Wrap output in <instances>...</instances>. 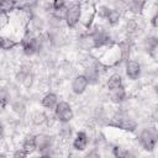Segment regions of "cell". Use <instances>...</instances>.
<instances>
[{
  "instance_id": "obj_32",
  "label": "cell",
  "mask_w": 158,
  "mask_h": 158,
  "mask_svg": "<svg viewBox=\"0 0 158 158\" xmlns=\"http://www.w3.org/2000/svg\"><path fill=\"white\" fill-rule=\"evenodd\" d=\"M157 128H158V125H157Z\"/></svg>"
},
{
  "instance_id": "obj_24",
  "label": "cell",
  "mask_w": 158,
  "mask_h": 158,
  "mask_svg": "<svg viewBox=\"0 0 158 158\" xmlns=\"http://www.w3.org/2000/svg\"><path fill=\"white\" fill-rule=\"evenodd\" d=\"M36 80H37L36 73H35V72H30V73H27V74H26V77H25V78H23V80L21 81L20 86H22V88H23V89H26V90H31V89L33 88V85H35Z\"/></svg>"
},
{
  "instance_id": "obj_26",
  "label": "cell",
  "mask_w": 158,
  "mask_h": 158,
  "mask_svg": "<svg viewBox=\"0 0 158 158\" xmlns=\"http://www.w3.org/2000/svg\"><path fill=\"white\" fill-rule=\"evenodd\" d=\"M11 22V14L7 12H0V28L5 30Z\"/></svg>"
},
{
  "instance_id": "obj_12",
  "label": "cell",
  "mask_w": 158,
  "mask_h": 158,
  "mask_svg": "<svg viewBox=\"0 0 158 158\" xmlns=\"http://www.w3.org/2000/svg\"><path fill=\"white\" fill-rule=\"evenodd\" d=\"M128 100V93L126 86H120L114 90H109V102L116 106H121Z\"/></svg>"
},
{
  "instance_id": "obj_3",
  "label": "cell",
  "mask_w": 158,
  "mask_h": 158,
  "mask_svg": "<svg viewBox=\"0 0 158 158\" xmlns=\"http://www.w3.org/2000/svg\"><path fill=\"white\" fill-rule=\"evenodd\" d=\"M75 44L80 52H85V53H94L95 51L100 49L99 38L89 30H84L79 32V35H77Z\"/></svg>"
},
{
  "instance_id": "obj_10",
  "label": "cell",
  "mask_w": 158,
  "mask_h": 158,
  "mask_svg": "<svg viewBox=\"0 0 158 158\" xmlns=\"http://www.w3.org/2000/svg\"><path fill=\"white\" fill-rule=\"evenodd\" d=\"M47 111V110H46ZM44 110H35L30 114V121L32 123V126L35 127H49L51 126V121L54 120V115L49 116Z\"/></svg>"
},
{
  "instance_id": "obj_5",
  "label": "cell",
  "mask_w": 158,
  "mask_h": 158,
  "mask_svg": "<svg viewBox=\"0 0 158 158\" xmlns=\"http://www.w3.org/2000/svg\"><path fill=\"white\" fill-rule=\"evenodd\" d=\"M52 112L58 122H72L75 117L74 109L72 104L67 100H59Z\"/></svg>"
},
{
  "instance_id": "obj_14",
  "label": "cell",
  "mask_w": 158,
  "mask_h": 158,
  "mask_svg": "<svg viewBox=\"0 0 158 158\" xmlns=\"http://www.w3.org/2000/svg\"><path fill=\"white\" fill-rule=\"evenodd\" d=\"M149 0H128V15L132 16H143L146 7Z\"/></svg>"
},
{
  "instance_id": "obj_18",
  "label": "cell",
  "mask_w": 158,
  "mask_h": 158,
  "mask_svg": "<svg viewBox=\"0 0 158 158\" xmlns=\"http://www.w3.org/2000/svg\"><path fill=\"white\" fill-rule=\"evenodd\" d=\"M9 106L11 107L12 114H15L20 120H21V118H23V117L27 115V106H26L25 101H23V100H21L20 98L14 99V100L10 102V105H9Z\"/></svg>"
},
{
  "instance_id": "obj_7",
  "label": "cell",
  "mask_w": 158,
  "mask_h": 158,
  "mask_svg": "<svg viewBox=\"0 0 158 158\" xmlns=\"http://www.w3.org/2000/svg\"><path fill=\"white\" fill-rule=\"evenodd\" d=\"M96 5L90 2H83V14L80 20V26L84 30H90L96 22Z\"/></svg>"
},
{
  "instance_id": "obj_31",
  "label": "cell",
  "mask_w": 158,
  "mask_h": 158,
  "mask_svg": "<svg viewBox=\"0 0 158 158\" xmlns=\"http://www.w3.org/2000/svg\"><path fill=\"white\" fill-rule=\"evenodd\" d=\"M156 41H157V46H158V35L156 36Z\"/></svg>"
},
{
  "instance_id": "obj_30",
  "label": "cell",
  "mask_w": 158,
  "mask_h": 158,
  "mask_svg": "<svg viewBox=\"0 0 158 158\" xmlns=\"http://www.w3.org/2000/svg\"><path fill=\"white\" fill-rule=\"evenodd\" d=\"M152 91H153V94L158 98V81H156V83L152 85Z\"/></svg>"
},
{
  "instance_id": "obj_19",
  "label": "cell",
  "mask_w": 158,
  "mask_h": 158,
  "mask_svg": "<svg viewBox=\"0 0 158 158\" xmlns=\"http://www.w3.org/2000/svg\"><path fill=\"white\" fill-rule=\"evenodd\" d=\"M122 21H123V16L118 12V11H116V10H114L112 7H111V11L109 12V15H107V17L105 19V23L110 27V28H116V27H118L121 23H122Z\"/></svg>"
},
{
  "instance_id": "obj_23",
  "label": "cell",
  "mask_w": 158,
  "mask_h": 158,
  "mask_svg": "<svg viewBox=\"0 0 158 158\" xmlns=\"http://www.w3.org/2000/svg\"><path fill=\"white\" fill-rule=\"evenodd\" d=\"M110 11H111V6L109 4H105V2L101 1L96 5V17L100 21H105V19L107 17Z\"/></svg>"
},
{
  "instance_id": "obj_1",
  "label": "cell",
  "mask_w": 158,
  "mask_h": 158,
  "mask_svg": "<svg viewBox=\"0 0 158 158\" xmlns=\"http://www.w3.org/2000/svg\"><path fill=\"white\" fill-rule=\"evenodd\" d=\"M81 14H83V1L81 0H72L65 7V14H64V21L65 26L69 31H74L80 26V20H81Z\"/></svg>"
},
{
  "instance_id": "obj_20",
  "label": "cell",
  "mask_w": 158,
  "mask_h": 158,
  "mask_svg": "<svg viewBox=\"0 0 158 158\" xmlns=\"http://www.w3.org/2000/svg\"><path fill=\"white\" fill-rule=\"evenodd\" d=\"M110 6L114 10L118 11L123 17L128 15V0H111Z\"/></svg>"
},
{
  "instance_id": "obj_28",
  "label": "cell",
  "mask_w": 158,
  "mask_h": 158,
  "mask_svg": "<svg viewBox=\"0 0 158 158\" xmlns=\"http://www.w3.org/2000/svg\"><path fill=\"white\" fill-rule=\"evenodd\" d=\"M11 157H12V158H25V157H27V154L19 147V148H16V149L12 151Z\"/></svg>"
},
{
  "instance_id": "obj_8",
  "label": "cell",
  "mask_w": 158,
  "mask_h": 158,
  "mask_svg": "<svg viewBox=\"0 0 158 158\" xmlns=\"http://www.w3.org/2000/svg\"><path fill=\"white\" fill-rule=\"evenodd\" d=\"M90 86V81L86 78L84 73H78L72 78L70 81V91L75 96H81L84 95Z\"/></svg>"
},
{
  "instance_id": "obj_11",
  "label": "cell",
  "mask_w": 158,
  "mask_h": 158,
  "mask_svg": "<svg viewBox=\"0 0 158 158\" xmlns=\"http://www.w3.org/2000/svg\"><path fill=\"white\" fill-rule=\"evenodd\" d=\"M74 127L70 122H58V130H57V138L60 143L72 142L74 137Z\"/></svg>"
},
{
  "instance_id": "obj_6",
  "label": "cell",
  "mask_w": 158,
  "mask_h": 158,
  "mask_svg": "<svg viewBox=\"0 0 158 158\" xmlns=\"http://www.w3.org/2000/svg\"><path fill=\"white\" fill-rule=\"evenodd\" d=\"M123 72H125L126 78L130 81H137L142 77L143 65H142V63L139 60L133 59V58H130L123 64Z\"/></svg>"
},
{
  "instance_id": "obj_2",
  "label": "cell",
  "mask_w": 158,
  "mask_h": 158,
  "mask_svg": "<svg viewBox=\"0 0 158 158\" xmlns=\"http://www.w3.org/2000/svg\"><path fill=\"white\" fill-rule=\"evenodd\" d=\"M137 142H138V146L143 151L152 153L158 146V128H157V126L143 127L137 136Z\"/></svg>"
},
{
  "instance_id": "obj_27",
  "label": "cell",
  "mask_w": 158,
  "mask_h": 158,
  "mask_svg": "<svg viewBox=\"0 0 158 158\" xmlns=\"http://www.w3.org/2000/svg\"><path fill=\"white\" fill-rule=\"evenodd\" d=\"M52 4V10L53 11H59V10H64L68 5V0H51Z\"/></svg>"
},
{
  "instance_id": "obj_13",
  "label": "cell",
  "mask_w": 158,
  "mask_h": 158,
  "mask_svg": "<svg viewBox=\"0 0 158 158\" xmlns=\"http://www.w3.org/2000/svg\"><path fill=\"white\" fill-rule=\"evenodd\" d=\"M59 99H58V95L57 93L54 91H46L42 96H41V100H40V104L41 106L47 110V111H53L54 107L57 106Z\"/></svg>"
},
{
  "instance_id": "obj_15",
  "label": "cell",
  "mask_w": 158,
  "mask_h": 158,
  "mask_svg": "<svg viewBox=\"0 0 158 158\" xmlns=\"http://www.w3.org/2000/svg\"><path fill=\"white\" fill-rule=\"evenodd\" d=\"M20 148L27 156H32V154L37 153V148H36V143H35V133H26L21 139Z\"/></svg>"
},
{
  "instance_id": "obj_9",
  "label": "cell",
  "mask_w": 158,
  "mask_h": 158,
  "mask_svg": "<svg viewBox=\"0 0 158 158\" xmlns=\"http://www.w3.org/2000/svg\"><path fill=\"white\" fill-rule=\"evenodd\" d=\"M90 135L86 130H79L75 132L73 139H72V148L79 153H83L88 149V146L90 143Z\"/></svg>"
},
{
  "instance_id": "obj_17",
  "label": "cell",
  "mask_w": 158,
  "mask_h": 158,
  "mask_svg": "<svg viewBox=\"0 0 158 158\" xmlns=\"http://www.w3.org/2000/svg\"><path fill=\"white\" fill-rule=\"evenodd\" d=\"M1 49L2 52H12L20 46V40L10 36V35H1Z\"/></svg>"
},
{
  "instance_id": "obj_16",
  "label": "cell",
  "mask_w": 158,
  "mask_h": 158,
  "mask_svg": "<svg viewBox=\"0 0 158 158\" xmlns=\"http://www.w3.org/2000/svg\"><path fill=\"white\" fill-rule=\"evenodd\" d=\"M123 85H125V79H123L122 74H120V73H116V72L111 73L105 79V88L107 90H114V89H117Z\"/></svg>"
},
{
  "instance_id": "obj_21",
  "label": "cell",
  "mask_w": 158,
  "mask_h": 158,
  "mask_svg": "<svg viewBox=\"0 0 158 158\" xmlns=\"http://www.w3.org/2000/svg\"><path fill=\"white\" fill-rule=\"evenodd\" d=\"M111 154L115 158H127L130 156H132L130 148L122 146V144H114L111 146Z\"/></svg>"
},
{
  "instance_id": "obj_29",
  "label": "cell",
  "mask_w": 158,
  "mask_h": 158,
  "mask_svg": "<svg viewBox=\"0 0 158 158\" xmlns=\"http://www.w3.org/2000/svg\"><path fill=\"white\" fill-rule=\"evenodd\" d=\"M149 25H151L152 28L158 30V12H156V14H153V15L151 16V19H149Z\"/></svg>"
},
{
  "instance_id": "obj_25",
  "label": "cell",
  "mask_w": 158,
  "mask_h": 158,
  "mask_svg": "<svg viewBox=\"0 0 158 158\" xmlns=\"http://www.w3.org/2000/svg\"><path fill=\"white\" fill-rule=\"evenodd\" d=\"M41 0H19L17 9H28V10H37L40 6Z\"/></svg>"
},
{
  "instance_id": "obj_4",
  "label": "cell",
  "mask_w": 158,
  "mask_h": 158,
  "mask_svg": "<svg viewBox=\"0 0 158 158\" xmlns=\"http://www.w3.org/2000/svg\"><path fill=\"white\" fill-rule=\"evenodd\" d=\"M122 27L121 31L123 33L125 37H141V33L143 31V26L141 25V20L138 16H132V15H127L126 17H123L122 21Z\"/></svg>"
},
{
  "instance_id": "obj_22",
  "label": "cell",
  "mask_w": 158,
  "mask_h": 158,
  "mask_svg": "<svg viewBox=\"0 0 158 158\" xmlns=\"http://www.w3.org/2000/svg\"><path fill=\"white\" fill-rule=\"evenodd\" d=\"M19 0H0V10L1 12L12 14L17 10Z\"/></svg>"
}]
</instances>
